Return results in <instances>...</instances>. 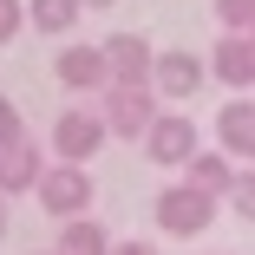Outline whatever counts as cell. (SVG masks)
Instances as JSON below:
<instances>
[{"label":"cell","instance_id":"cell-20","mask_svg":"<svg viewBox=\"0 0 255 255\" xmlns=\"http://www.w3.org/2000/svg\"><path fill=\"white\" fill-rule=\"evenodd\" d=\"M0 236H7V196H0Z\"/></svg>","mask_w":255,"mask_h":255},{"label":"cell","instance_id":"cell-21","mask_svg":"<svg viewBox=\"0 0 255 255\" xmlns=\"http://www.w3.org/2000/svg\"><path fill=\"white\" fill-rule=\"evenodd\" d=\"M85 7H118V0H85Z\"/></svg>","mask_w":255,"mask_h":255},{"label":"cell","instance_id":"cell-9","mask_svg":"<svg viewBox=\"0 0 255 255\" xmlns=\"http://www.w3.org/2000/svg\"><path fill=\"white\" fill-rule=\"evenodd\" d=\"M236 177H242V164L229 157V150H196L190 170H183V183H190V190L216 196V203H229V196H236Z\"/></svg>","mask_w":255,"mask_h":255},{"label":"cell","instance_id":"cell-5","mask_svg":"<svg viewBox=\"0 0 255 255\" xmlns=\"http://www.w3.org/2000/svg\"><path fill=\"white\" fill-rule=\"evenodd\" d=\"M196 150H203V137H196V125H190L183 112H164L157 125H150V137H144V157L164 164V170H190Z\"/></svg>","mask_w":255,"mask_h":255},{"label":"cell","instance_id":"cell-8","mask_svg":"<svg viewBox=\"0 0 255 255\" xmlns=\"http://www.w3.org/2000/svg\"><path fill=\"white\" fill-rule=\"evenodd\" d=\"M210 79H223L229 92H249L255 85V39L249 33H223L210 46Z\"/></svg>","mask_w":255,"mask_h":255},{"label":"cell","instance_id":"cell-13","mask_svg":"<svg viewBox=\"0 0 255 255\" xmlns=\"http://www.w3.org/2000/svg\"><path fill=\"white\" fill-rule=\"evenodd\" d=\"M118 242L105 236L98 216H79V223H59V255H112Z\"/></svg>","mask_w":255,"mask_h":255},{"label":"cell","instance_id":"cell-16","mask_svg":"<svg viewBox=\"0 0 255 255\" xmlns=\"http://www.w3.org/2000/svg\"><path fill=\"white\" fill-rule=\"evenodd\" d=\"M13 144H26V125H20V112H13V98L0 92V150H13Z\"/></svg>","mask_w":255,"mask_h":255},{"label":"cell","instance_id":"cell-17","mask_svg":"<svg viewBox=\"0 0 255 255\" xmlns=\"http://www.w3.org/2000/svg\"><path fill=\"white\" fill-rule=\"evenodd\" d=\"M229 210H236L242 223H255V164H249V170L236 177V196H229Z\"/></svg>","mask_w":255,"mask_h":255},{"label":"cell","instance_id":"cell-10","mask_svg":"<svg viewBox=\"0 0 255 255\" xmlns=\"http://www.w3.org/2000/svg\"><path fill=\"white\" fill-rule=\"evenodd\" d=\"M216 150H229L236 164H255V105L249 98H229L216 112Z\"/></svg>","mask_w":255,"mask_h":255},{"label":"cell","instance_id":"cell-4","mask_svg":"<svg viewBox=\"0 0 255 255\" xmlns=\"http://www.w3.org/2000/svg\"><path fill=\"white\" fill-rule=\"evenodd\" d=\"M33 196L46 203V216L79 223V216H92V170H85V164H53V170H46V183H39Z\"/></svg>","mask_w":255,"mask_h":255},{"label":"cell","instance_id":"cell-11","mask_svg":"<svg viewBox=\"0 0 255 255\" xmlns=\"http://www.w3.org/2000/svg\"><path fill=\"white\" fill-rule=\"evenodd\" d=\"M46 150L26 137V144H13V150H0V196H20V190H39L46 183Z\"/></svg>","mask_w":255,"mask_h":255},{"label":"cell","instance_id":"cell-6","mask_svg":"<svg viewBox=\"0 0 255 255\" xmlns=\"http://www.w3.org/2000/svg\"><path fill=\"white\" fill-rule=\"evenodd\" d=\"M59 85L66 92H105L112 85V59H105V46H66V53L53 59Z\"/></svg>","mask_w":255,"mask_h":255},{"label":"cell","instance_id":"cell-2","mask_svg":"<svg viewBox=\"0 0 255 255\" xmlns=\"http://www.w3.org/2000/svg\"><path fill=\"white\" fill-rule=\"evenodd\" d=\"M105 137H112L105 112H98V105H72V112L53 118V157L59 164H92L98 150H105Z\"/></svg>","mask_w":255,"mask_h":255},{"label":"cell","instance_id":"cell-12","mask_svg":"<svg viewBox=\"0 0 255 255\" xmlns=\"http://www.w3.org/2000/svg\"><path fill=\"white\" fill-rule=\"evenodd\" d=\"M203 79H210V59H196V53H157V98H190Z\"/></svg>","mask_w":255,"mask_h":255},{"label":"cell","instance_id":"cell-1","mask_svg":"<svg viewBox=\"0 0 255 255\" xmlns=\"http://www.w3.org/2000/svg\"><path fill=\"white\" fill-rule=\"evenodd\" d=\"M98 112H105V125H112V137H150V125H157L164 112H157V85H105L98 92Z\"/></svg>","mask_w":255,"mask_h":255},{"label":"cell","instance_id":"cell-22","mask_svg":"<svg viewBox=\"0 0 255 255\" xmlns=\"http://www.w3.org/2000/svg\"><path fill=\"white\" fill-rule=\"evenodd\" d=\"M39 255H59V249H39Z\"/></svg>","mask_w":255,"mask_h":255},{"label":"cell","instance_id":"cell-14","mask_svg":"<svg viewBox=\"0 0 255 255\" xmlns=\"http://www.w3.org/2000/svg\"><path fill=\"white\" fill-rule=\"evenodd\" d=\"M79 13H85V0H26V20H33L46 39H66V33L79 26Z\"/></svg>","mask_w":255,"mask_h":255},{"label":"cell","instance_id":"cell-7","mask_svg":"<svg viewBox=\"0 0 255 255\" xmlns=\"http://www.w3.org/2000/svg\"><path fill=\"white\" fill-rule=\"evenodd\" d=\"M98 46H105V59H112V85H150L157 79V53H150L137 33H112Z\"/></svg>","mask_w":255,"mask_h":255},{"label":"cell","instance_id":"cell-18","mask_svg":"<svg viewBox=\"0 0 255 255\" xmlns=\"http://www.w3.org/2000/svg\"><path fill=\"white\" fill-rule=\"evenodd\" d=\"M20 26H26V0H0V46H7Z\"/></svg>","mask_w":255,"mask_h":255},{"label":"cell","instance_id":"cell-15","mask_svg":"<svg viewBox=\"0 0 255 255\" xmlns=\"http://www.w3.org/2000/svg\"><path fill=\"white\" fill-rule=\"evenodd\" d=\"M223 33H255V0H216Z\"/></svg>","mask_w":255,"mask_h":255},{"label":"cell","instance_id":"cell-23","mask_svg":"<svg viewBox=\"0 0 255 255\" xmlns=\"http://www.w3.org/2000/svg\"><path fill=\"white\" fill-rule=\"evenodd\" d=\"M249 39H255V33H249Z\"/></svg>","mask_w":255,"mask_h":255},{"label":"cell","instance_id":"cell-19","mask_svg":"<svg viewBox=\"0 0 255 255\" xmlns=\"http://www.w3.org/2000/svg\"><path fill=\"white\" fill-rule=\"evenodd\" d=\"M112 255H157V249H150V242H118Z\"/></svg>","mask_w":255,"mask_h":255},{"label":"cell","instance_id":"cell-3","mask_svg":"<svg viewBox=\"0 0 255 255\" xmlns=\"http://www.w3.org/2000/svg\"><path fill=\"white\" fill-rule=\"evenodd\" d=\"M150 216H157V229H164V236H203V229L216 223V196H203V190H190V183L177 177V183H164V190H157Z\"/></svg>","mask_w":255,"mask_h":255}]
</instances>
